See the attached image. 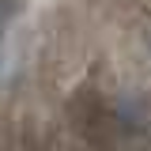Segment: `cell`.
Masks as SVG:
<instances>
[]
</instances>
